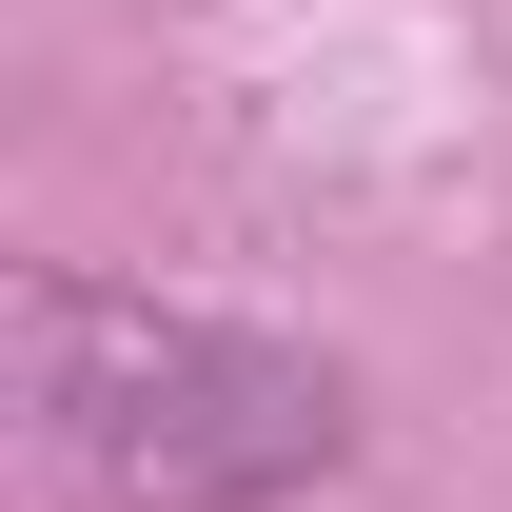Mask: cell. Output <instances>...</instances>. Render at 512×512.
I'll list each match as a JSON object with an SVG mask.
<instances>
[{
  "mask_svg": "<svg viewBox=\"0 0 512 512\" xmlns=\"http://www.w3.org/2000/svg\"><path fill=\"white\" fill-rule=\"evenodd\" d=\"M20 394H40V453L119 512H276L355 453L335 355L178 316V296H119V276H40L20 296Z\"/></svg>",
  "mask_w": 512,
  "mask_h": 512,
  "instance_id": "obj_1",
  "label": "cell"
}]
</instances>
